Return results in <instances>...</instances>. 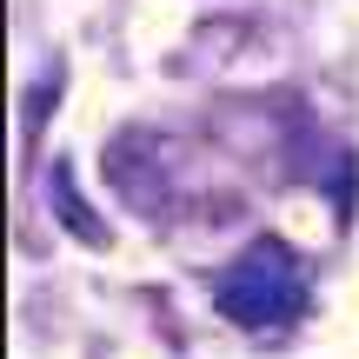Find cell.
<instances>
[{
    "mask_svg": "<svg viewBox=\"0 0 359 359\" xmlns=\"http://www.w3.org/2000/svg\"><path fill=\"white\" fill-rule=\"evenodd\" d=\"M206 299L233 333L253 339H280L313 313V266L293 240L280 233H253L233 259H219L206 273Z\"/></svg>",
    "mask_w": 359,
    "mask_h": 359,
    "instance_id": "6da1fadb",
    "label": "cell"
},
{
    "mask_svg": "<svg viewBox=\"0 0 359 359\" xmlns=\"http://www.w3.org/2000/svg\"><path fill=\"white\" fill-rule=\"evenodd\" d=\"M60 93H67V60L53 53V60L20 87V133H13V140H20V180L34 173V160H40V133H47V120L60 114Z\"/></svg>",
    "mask_w": 359,
    "mask_h": 359,
    "instance_id": "277c9868",
    "label": "cell"
},
{
    "mask_svg": "<svg viewBox=\"0 0 359 359\" xmlns=\"http://www.w3.org/2000/svg\"><path fill=\"white\" fill-rule=\"evenodd\" d=\"M187 140L147 127V120H127L114 127V140L100 147V180L114 187V200L127 213H140L147 226H180V219H206V200L187 187Z\"/></svg>",
    "mask_w": 359,
    "mask_h": 359,
    "instance_id": "7a4b0ae2",
    "label": "cell"
},
{
    "mask_svg": "<svg viewBox=\"0 0 359 359\" xmlns=\"http://www.w3.org/2000/svg\"><path fill=\"white\" fill-rule=\"evenodd\" d=\"M47 213L60 219V233L74 246H87V253H114V219L80 193V173H74V160H67V154L47 160Z\"/></svg>",
    "mask_w": 359,
    "mask_h": 359,
    "instance_id": "3957f363",
    "label": "cell"
}]
</instances>
